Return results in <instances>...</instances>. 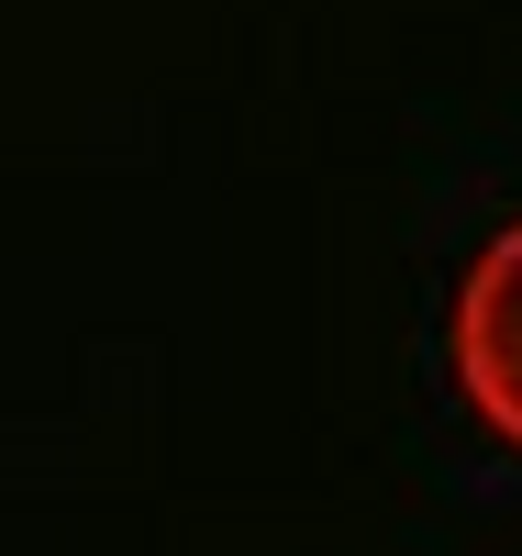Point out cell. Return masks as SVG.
<instances>
[{
  "label": "cell",
  "instance_id": "1",
  "mask_svg": "<svg viewBox=\"0 0 522 556\" xmlns=\"http://www.w3.org/2000/svg\"><path fill=\"white\" fill-rule=\"evenodd\" d=\"M445 367H456L467 412L522 456V223H500V235L467 256L456 312H445Z\"/></svg>",
  "mask_w": 522,
  "mask_h": 556
}]
</instances>
